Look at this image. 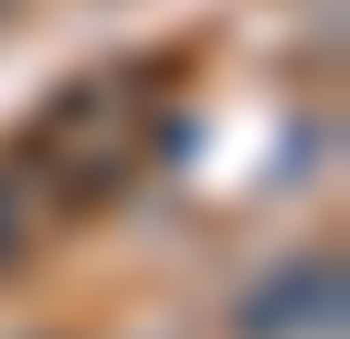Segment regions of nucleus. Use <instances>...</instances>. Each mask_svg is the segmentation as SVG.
<instances>
[{
  "label": "nucleus",
  "mask_w": 350,
  "mask_h": 339,
  "mask_svg": "<svg viewBox=\"0 0 350 339\" xmlns=\"http://www.w3.org/2000/svg\"><path fill=\"white\" fill-rule=\"evenodd\" d=\"M43 148L75 170V202L117 191L128 159H138V85H128V74H85V85L43 117Z\"/></svg>",
  "instance_id": "obj_1"
},
{
  "label": "nucleus",
  "mask_w": 350,
  "mask_h": 339,
  "mask_svg": "<svg viewBox=\"0 0 350 339\" xmlns=\"http://www.w3.org/2000/svg\"><path fill=\"white\" fill-rule=\"evenodd\" d=\"M22 244H32V191L0 180V265H22Z\"/></svg>",
  "instance_id": "obj_3"
},
{
  "label": "nucleus",
  "mask_w": 350,
  "mask_h": 339,
  "mask_svg": "<svg viewBox=\"0 0 350 339\" xmlns=\"http://www.w3.org/2000/svg\"><path fill=\"white\" fill-rule=\"evenodd\" d=\"M329 318H340V254H297L234 308V339H308Z\"/></svg>",
  "instance_id": "obj_2"
}]
</instances>
